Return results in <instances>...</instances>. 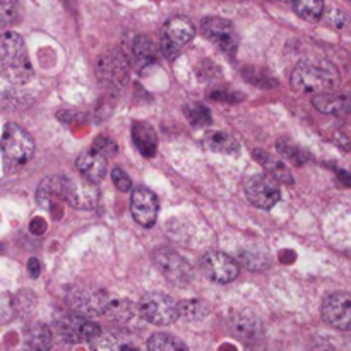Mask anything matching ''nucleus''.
Returning <instances> with one entry per match:
<instances>
[{
    "label": "nucleus",
    "instance_id": "1",
    "mask_svg": "<svg viewBox=\"0 0 351 351\" xmlns=\"http://www.w3.org/2000/svg\"><path fill=\"white\" fill-rule=\"evenodd\" d=\"M291 88L300 95H326L339 84V72L328 62L302 60L291 72Z\"/></svg>",
    "mask_w": 351,
    "mask_h": 351
},
{
    "label": "nucleus",
    "instance_id": "2",
    "mask_svg": "<svg viewBox=\"0 0 351 351\" xmlns=\"http://www.w3.org/2000/svg\"><path fill=\"white\" fill-rule=\"evenodd\" d=\"M0 62L2 74L10 84H27L33 77L29 57H27L24 40L14 31H5L0 41Z\"/></svg>",
    "mask_w": 351,
    "mask_h": 351
},
{
    "label": "nucleus",
    "instance_id": "3",
    "mask_svg": "<svg viewBox=\"0 0 351 351\" xmlns=\"http://www.w3.org/2000/svg\"><path fill=\"white\" fill-rule=\"evenodd\" d=\"M129 58L119 48H110L96 62V77L108 91H120L129 81Z\"/></svg>",
    "mask_w": 351,
    "mask_h": 351
},
{
    "label": "nucleus",
    "instance_id": "4",
    "mask_svg": "<svg viewBox=\"0 0 351 351\" xmlns=\"http://www.w3.org/2000/svg\"><path fill=\"white\" fill-rule=\"evenodd\" d=\"M34 154V143L29 134L17 123H5L2 130V158L5 168L26 165Z\"/></svg>",
    "mask_w": 351,
    "mask_h": 351
},
{
    "label": "nucleus",
    "instance_id": "5",
    "mask_svg": "<svg viewBox=\"0 0 351 351\" xmlns=\"http://www.w3.org/2000/svg\"><path fill=\"white\" fill-rule=\"evenodd\" d=\"M110 302H112V298L101 288L74 285L67 290V304L84 317L105 315L110 307Z\"/></svg>",
    "mask_w": 351,
    "mask_h": 351
},
{
    "label": "nucleus",
    "instance_id": "6",
    "mask_svg": "<svg viewBox=\"0 0 351 351\" xmlns=\"http://www.w3.org/2000/svg\"><path fill=\"white\" fill-rule=\"evenodd\" d=\"M141 317L154 326H170L180 317L177 302L165 293H147L139 300Z\"/></svg>",
    "mask_w": 351,
    "mask_h": 351
},
{
    "label": "nucleus",
    "instance_id": "7",
    "mask_svg": "<svg viewBox=\"0 0 351 351\" xmlns=\"http://www.w3.org/2000/svg\"><path fill=\"white\" fill-rule=\"evenodd\" d=\"M195 34V27L191 19L184 16L171 17L163 27V36H161V53L173 60L180 55L182 47L191 43Z\"/></svg>",
    "mask_w": 351,
    "mask_h": 351
},
{
    "label": "nucleus",
    "instance_id": "8",
    "mask_svg": "<svg viewBox=\"0 0 351 351\" xmlns=\"http://www.w3.org/2000/svg\"><path fill=\"white\" fill-rule=\"evenodd\" d=\"M153 261L158 269L170 283L185 288L192 281V269L187 261L171 249L160 247L153 252Z\"/></svg>",
    "mask_w": 351,
    "mask_h": 351
},
{
    "label": "nucleus",
    "instance_id": "9",
    "mask_svg": "<svg viewBox=\"0 0 351 351\" xmlns=\"http://www.w3.org/2000/svg\"><path fill=\"white\" fill-rule=\"evenodd\" d=\"M245 195L252 206L259 209H273L280 202V184L267 173H256L247 178Z\"/></svg>",
    "mask_w": 351,
    "mask_h": 351
},
{
    "label": "nucleus",
    "instance_id": "10",
    "mask_svg": "<svg viewBox=\"0 0 351 351\" xmlns=\"http://www.w3.org/2000/svg\"><path fill=\"white\" fill-rule=\"evenodd\" d=\"M57 331L64 341L79 345V343H93L101 335V328L96 322L89 321L81 314H67L58 321Z\"/></svg>",
    "mask_w": 351,
    "mask_h": 351
},
{
    "label": "nucleus",
    "instance_id": "11",
    "mask_svg": "<svg viewBox=\"0 0 351 351\" xmlns=\"http://www.w3.org/2000/svg\"><path fill=\"white\" fill-rule=\"evenodd\" d=\"M201 29L202 34L211 43H215L219 50H223L228 55H235L240 43V38L237 34L235 26L228 19H223V17H208V19L202 21Z\"/></svg>",
    "mask_w": 351,
    "mask_h": 351
},
{
    "label": "nucleus",
    "instance_id": "12",
    "mask_svg": "<svg viewBox=\"0 0 351 351\" xmlns=\"http://www.w3.org/2000/svg\"><path fill=\"white\" fill-rule=\"evenodd\" d=\"M202 273L206 278L218 285L232 283L239 276V264L228 254L219 252V250H211L204 254L201 259Z\"/></svg>",
    "mask_w": 351,
    "mask_h": 351
},
{
    "label": "nucleus",
    "instance_id": "13",
    "mask_svg": "<svg viewBox=\"0 0 351 351\" xmlns=\"http://www.w3.org/2000/svg\"><path fill=\"white\" fill-rule=\"evenodd\" d=\"M99 191L98 185L89 182L88 178L67 177L65 184V202L71 208L81 209V211H91L98 206Z\"/></svg>",
    "mask_w": 351,
    "mask_h": 351
},
{
    "label": "nucleus",
    "instance_id": "14",
    "mask_svg": "<svg viewBox=\"0 0 351 351\" xmlns=\"http://www.w3.org/2000/svg\"><path fill=\"white\" fill-rule=\"evenodd\" d=\"M322 319L331 328L351 331V295L345 291L329 295L322 304Z\"/></svg>",
    "mask_w": 351,
    "mask_h": 351
},
{
    "label": "nucleus",
    "instance_id": "15",
    "mask_svg": "<svg viewBox=\"0 0 351 351\" xmlns=\"http://www.w3.org/2000/svg\"><path fill=\"white\" fill-rule=\"evenodd\" d=\"M130 211H132L137 225L144 226V228L154 226L158 219V211H160L156 194L146 187L134 189L132 195H130Z\"/></svg>",
    "mask_w": 351,
    "mask_h": 351
},
{
    "label": "nucleus",
    "instance_id": "16",
    "mask_svg": "<svg viewBox=\"0 0 351 351\" xmlns=\"http://www.w3.org/2000/svg\"><path fill=\"white\" fill-rule=\"evenodd\" d=\"M65 184H67V177L64 175H55V177H47L41 180L36 191L38 204L53 213L55 208L62 201H65Z\"/></svg>",
    "mask_w": 351,
    "mask_h": 351
},
{
    "label": "nucleus",
    "instance_id": "17",
    "mask_svg": "<svg viewBox=\"0 0 351 351\" xmlns=\"http://www.w3.org/2000/svg\"><path fill=\"white\" fill-rule=\"evenodd\" d=\"M93 351H139V341L129 331L101 332L91 343Z\"/></svg>",
    "mask_w": 351,
    "mask_h": 351
},
{
    "label": "nucleus",
    "instance_id": "18",
    "mask_svg": "<svg viewBox=\"0 0 351 351\" xmlns=\"http://www.w3.org/2000/svg\"><path fill=\"white\" fill-rule=\"evenodd\" d=\"M75 167H77L79 173L84 178H88L93 184H98L105 178L106 171H108V165H106V158L98 154L96 151L89 149L84 151L77 156L75 161Z\"/></svg>",
    "mask_w": 351,
    "mask_h": 351
},
{
    "label": "nucleus",
    "instance_id": "19",
    "mask_svg": "<svg viewBox=\"0 0 351 351\" xmlns=\"http://www.w3.org/2000/svg\"><path fill=\"white\" fill-rule=\"evenodd\" d=\"M312 105L326 115L343 117L351 113V96L336 95V93H326L312 98Z\"/></svg>",
    "mask_w": 351,
    "mask_h": 351
},
{
    "label": "nucleus",
    "instance_id": "20",
    "mask_svg": "<svg viewBox=\"0 0 351 351\" xmlns=\"http://www.w3.org/2000/svg\"><path fill=\"white\" fill-rule=\"evenodd\" d=\"M132 141L144 158H153L158 149V136L156 130L147 122H134L132 123Z\"/></svg>",
    "mask_w": 351,
    "mask_h": 351
},
{
    "label": "nucleus",
    "instance_id": "21",
    "mask_svg": "<svg viewBox=\"0 0 351 351\" xmlns=\"http://www.w3.org/2000/svg\"><path fill=\"white\" fill-rule=\"evenodd\" d=\"M130 51H132L134 62L139 69L151 67V65L156 64L158 57H160V50H158L156 45L144 34L134 38L132 45H130Z\"/></svg>",
    "mask_w": 351,
    "mask_h": 351
},
{
    "label": "nucleus",
    "instance_id": "22",
    "mask_svg": "<svg viewBox=\"0 0 351 351\" xmlns=\"http://www.w3.org/2000/svg\"><path fill=\"white\" fill-rule=\"evenodd\" d=\"M254 156H256V160L261 161V165L264 167L266 173L269 175V177H273L278 184H293V175H291L287 163H283L281 160H276V158H273L271 154L259 149L254 151Z\"/></svg>",
    "mask_w": 351,
    "mask_h": 351
},
{
    "label": "nucleus",
    "instance_id": "23",
    "mask_svg": "<svg viewBox=\"0 0 351 351\" xmlns=\"http://www.w3.org/2000/svg\"><path fill=\"white\" fill-rule=\"evenodd\" d=\"M232 329L235 331V335L239 336L243 341H256L257 338L263 332V324H261L259 319L256 315H252L250 312H242V314L235 315L232 322Z\"/></svg>",
    "mask_w": 351,
    "mask_h": 351
},
{
    "label": "nucleus",
    "instance_id": "24",
    "mask_svg": "<svg viewBox=\"0 0 351 351\" xmlns=\"http://www.w3.org/2000/svg\"><path fill=\"white\" fill-rule=\"evenodd\" d=\"M51 331L45 324H33L24 331V350L26 351H50Z\"/></svg>",
    "mask_w": 351,
    "mask_h": 351
},
{
    "label": "nucleus",
    "instance_id": "25",
    "mask_svg": "<svg viewBox=\"0 0 351 351\" xmlns=\"http://www.w3.org/2000/svg\"><path fill=\"white\" fill-rule=\"evenodd\" d=\"M106 315H108L110 319H113L115 322H119L120 326H129L141 317L139 305L132 304L130 300H120V298H115V300L110 302Z\"/></svg>",
    "mask_w": 351,
    "mask_h": 351
},
{
    "label": "nucleus",
    "instance_id": "26",
    "mask_svg": "<svg viewBox=\"0 0 351 351\" xmlns=\"http://www.w3.org/2000/svg\"><path fill=\"white\" fill-rule=\"evenodd\" d=\"M204 146L208 147V149L215 151V153L223 154H239L240 151L239 141L233 136H230V134L219 132V130L206 134Z\"/></svg>",
    "mask_w": 351,
    "mask_h": 351
},
{
    "label": "nucleus",
    "instance_id": "27",
    "mask_svg": "<svg viewBox=\"0 0 351 351\" xmlns=\"http://www.w3.org/2000/svg\"><path fill=\"white\" fill-rule=\"evenodd\" d=\"M276 149L285 160L293 165H298V167L307 165L312 160V154L307 149H304V147H300L293 141L287 139V137H281V139L276 141Z\"/></svg>",
    "mask_w": 351,
    "mask_h": 351
},
{
    "label": "nucleus",
    "instance_id": "28",
    "mask_svg": "<svg viewBox=\"0 0 351 351\" xmlns=\"http://www.w3.org/2000/svg\"><path fill=\"white\" fill-rule=\"evenodd\" d=\"M147 351H189V348L182 339L168 332H154L147 339Z\"/></svg>",
    "mask_w": 351,
    "mask_h": 351
},
{
    "label": "nucleus",
    "instance_id": "29",
    "mask_svg": "<svg viewBox=\"0 0 351 351\" xmlns=\"http://www.w3.org/2000/svg\"><path fill=\"white\" fill-rule=\"evenodd\" d=\"M293 9L302 19L315 23L324 14V0H293Z\"/></svg>",
    "mask_w": 351,
    "mask_h": 351
},
{
    "label": "nucleus",
    "instance_id": "30",
    "mask_svg": "<svg viewBox=\"0 0 351 351\" xmlns=\"http://www.w3.org/2000/svg\"><path fill=\"white\" fill-rule=\"evenodd\" d=\"M184 113L189 122H191V125L197 127V129L208 127L213 122L211 112L204 105H201V103H187L184 106Z\"/></svg>",
    "mask_w": 351,
    "mask_h": 351
},
{
    "label": "nucleus",
    "instance_id": "31",
    "mask_svg": "<svg viewBox=\"0 0 351 351\" xmlns=\"http://www.w3.org/2000/svg\"><path fill=\"white\" fill-rule=\"evenodd\" d=\"M180 307V317L185 321H201L208 315V305L202 304L199 298H191V300L178 302Z\"/></svg>",
    "mask_w": 351,
    "mask_h": 351
},
{
    "label": "nucleus",
    "instance_id": "32",
    "mask_svg": "<svg viewBox=\"0 0 351 351\" xmlns=\"http://www.w3.org/2000/svg\"><path fill=\"white\" fill-rule=\"evenodd\" d=\"M240 261H242L243 266L254 271L266 269V267L269 266V256H267L264 250H242V252H240Z\"/></svg>",
    "mask_w": 351,
    "mask_h": 351
},
{
    "label": "nucleus",
    "instance_id": "33",
    "mask_svg": "<svg viewBox=\"0 0 351 351\" xmlns=\"http://www.w3.org/2000/svg\"><path fill=\"white\" fill-rule=\"evenodd\" d=\"M93 151H96L98 154L105 158H112L119 153V146L113 139L106 136H98L95 141H93Z\"/></svg>",
    "mask_w": 351,
    "mask_h": 351
},
{
    "label": "nucleus",
    "instance_id": "34",
    "mask_svg": "<svg viewBox=\"0 0 351 351\" xmlns=\"http://www.w3.org/2000/svg\"><path fill=\"white\" fill-rule=\"evenodd\" d=\"M0 16H2L3 26H9V24L16 23L17 17H19L16 2H14V0H2V5H0Z\"/></svg>",
    "mask_w": 351,
    "mask_h": 351
},
{
    "label": "nucleus",
    "instance_id": "35",
    "mask_svg": "<svg viewBox=\"0 0 351 351\" xmlns=\"http://www.w3.org/2000/svg\"><path fill=\"white\" fill-rule=\"evenodd\" d=\"M112 182L120 192H129L130 189H132V180H130V177L122 170V168L112 170Z\"/></svg>",
    "mask_w": 351,
    "mask_h": 351
},
{
    "label": "nucleus",
    "instance_id": "36",
    "mask_svg": "<svg viewBox=\"0 0 351 351\" xmlns=\"http://www.w3.org/2000/svg\"><path fill=\"white\" fill-rule=\"evenodd\" d=\"M243 75H245L247 79H249L250 82H252V84H256V86H263V88H269V86L266 84V82H264V79H267V81H276V79H273L271 77V75H267V74H259V71H257V69H245V71H243Z\"/></svg>",
    "mask_w": 351,
    "mask_h": 351
},
{
    "label": "nucleus",
    "instance_id": "37",
    "mask_svg": "<svg viewBox=\"0 0 351 351\" xmlns=\"http://www.w3.org/2000/svg\"><path fill=\"white\" fill-rule=\"evenodd\" d=\"M328 23H331L338 29H343V27L350 24V17L345 12H341V10L332 9L331 12H328Z\"/></svg>",
    "mask_w": 351,
    "mask_h": 351
},
{
    "label": "nucleus",
    "instance_id": "38",
    "mask_svg": "<svg viewBox=\"0 0 351 351\" xmlns=\"http://www.w3.org/2000/svg\"><path fill=\"white\" fill-rule=\"evenodd\" d=\"M26 269H27V273H29V276L33 278V280H34V278H38V276H40V273H41L40 261H38L36 257H31V259L27 261Z\"/></svg>",
    "mask_w": 351,
    "mask_h": 351
},
{
    "label": "nucleus",
    "instance_id": "39",
    "mask_svg": "<svg viewBox=\"0 0 351 351\" xmlns=\"http://www.w3.org/2000/svg\"><path fill=\"white\" fill-rule=\"evenodd\" d=\"M29 230L33 235H43V233L47 232V223H45L41 218H34L33 221H31Z\"/></svg>",
    "mask_w": 351,
    "mask_h": 351
},
{
    "label": "nucleus",
    "instance_id": "40",
    "mask_svg": "<svg viewBox=\"0 0 351 351\" xmlns=\"http://www.w3.org/2000/svg\"><path fill=\"white\" fill-rule=\"evenodd\" d=\"M338 175H339V180L343 182V184L345 185H351V175L350 173H346V171H338Z\"/></svg>",
    "mask_w": 351,
    "mask_h": 351
},
{
    "label": "nucleus",
    "instance_id": "41",
    "mask_svg": "<svg viewBox=\"0 0 351 351\" xmlns=\"http://www.w3.org/2000/svg\"><path fill=\"white\" fill-rule=\"evenodd\" d=\"M247 351H273V350L266 348V346H250V348Z\"/></svg>",
    "mask_w": 351,
    "mask_h": 351
},
{
    "label": "nucleus",
    "instance_id": "42",
    "mask_svg": "<svg viewBox=\"0 0 351 351\" xmlns=\"http://www.w3.org/2000/svg\"><path fill=\"white\" fill-rule=\"evenodd\" d=\"M280 2H290V0H280Z\"/></svg>",
    "mask_w": 351,
    "mask_h": 351
},
{
    "label": "nucleus",
    "instance_id": "43",
    "mask_svg": "<svg viewBox=\"0 0 351 351\" xmlns=\"http://www.w3.org/2000/svg\"><path fill=\"white\" fill-rule=\"evenodd\" d=\"M348 256H350V257H351V250H350V252H348Z\"/></svg>",
    "mask_w": 351,
    "mask_h": 351
}]
</instances>
